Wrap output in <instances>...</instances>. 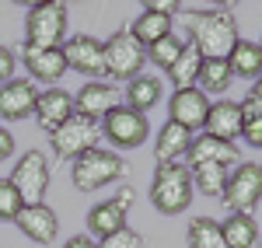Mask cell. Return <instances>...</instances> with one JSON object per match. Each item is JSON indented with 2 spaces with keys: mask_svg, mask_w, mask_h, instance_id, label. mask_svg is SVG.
<instances>
[{
  "mask_svg": "<svg viewBox=\"0 0 262 248\" xmlns=\"http://www.w3.org/2000/svg\"><path fill=\"white\" fill-rule=\"evenodd\" d=\"M185 42H192L203 53V60H227L231 49L242 42L238 18L227 7H206L185 14Z\"/></svg>",
  "mask_w": 262,
  "mask_h": 248,
  "instance_id": "obj_1",
  "label": "cell"
},
{
  "mask_svg": "<svg viewBox=\"0 0 262 248\" xmlns=\"http://www.w3.org/2000/svg\"><path fill=\"white\" fill-rule=\"evenodd\" d=\"M126 171L129 165L112 147H91L70 165V178H74V189H81V192H98V189L119 182Z\"/></svg>",
  "mask_w": 262,
  "mask_h": 248,
  "instance_id": "obj_2",
  "label": "cell"
},
{
  "mask_svg": "<svg viewBox=\"0 0 262 248\" xmlns=\"http://www.w3.org/2000/svg\"><path fill=\"white\" fill-rule=\"evenodd\" d=\"M192 171L185 165H158L154 178H150V203L158 213L164 217H175V213H185L189 203H192Z\"/></svg>",
  "mask_w": 262,
  "mask_h": 248,
  "instance_id": "obj_3",
  "label": "cell"
},
{
  "mask_svg": "<svg viewBox=\"0 0 262 248\" xmlns=\"http://www.w3.org/2000/svg\"><path fill=\"white\" fill-rule=\"evenodd\" d=\"M67 4L63 0H39L28 7L25 18V46L28 49H60L67 39Z\"/></svg>",
  "mask_w": 262,
  "mask_h": 248,
  "instance_id": "obj_4",
  "label": "cell"
},
{
  "mask_svg": "<svg viewBox=\"0 0 262 248\" xmlns=\"http://www.w3.org/2000/svg\"><path fill=\"white\" fill-rule=\"evenodd\" d=\"M143 63H147V49L129 35V28H119L105 39V77L129 84L143 74Z\"/></svg>",
  "mask_w": 262,
  "mask_h": 248,
  "instance_id": "obj_5",
  "label": "cell"
},
{
  "mask_svg": "<svg viewBox=\"0 0 262 248\" xmlns=\"http://www.w3.org/2000/svg\"><path fill=\"white\" fill-rule=\"evenodd\" d=\"M98 137H101V123L74 112L63 126H56V129L49 133V147H53L56 161H70V165H74L84 150L98 147Z\"/></svg>",
  "mask_w": 262,
  "mask_h": 248,
  "instance_id": "obj_6",
  "label": "cell"
},
{
  "mask_svg": "<svg viewBox=\"0 0 262 248\" xmlns=\"http://www.w3.org/2000/svg\"><path fill=\"white\" fill-rule=\"evenodd\" d=\"M11 186L18 189L25 207H39L46 203V189H49V157L42 150H25L18 165L11 171Z\"/></svg>",
  "mask_w": 262,
  "mask_h": 248,
  "instance_id": "obj_7",
  "label": "cell"
},
{
  "mask_svg": "<svg viewBox=\"0 0 262 248\" xmlns=\"http://www.w3.org/2000/svg\"><path fill=\"white\" fill-rule=\"evenodd\" d=\"M101 137L116 150H133L150 137V123L143 112H133L129 105H116L105 119H101Z\"/></svg>",
  "mask_w": 262,
  "mask_h": 248,
  "instance_id": "obj_8",
  "label": "cell"
},
{
  "mask_svg": "<svg viewBox=\"0 0 262 248\" xmlns=\"http://www.w3.org/2000/svg\"><path fill=\"white\" fill-rule=\"evenodd\" d=\"M221 199L231 213H248L252 217V210L259 207V199H262V165L242 161V165L231 171L227 189H224Z\"/></svg>",
  "mask_w": 262,
  "mask_h": 248,
  "instance_id": "obj_9",
  "label": "cell"
},
{
  "mask_svg": "<svg viewBox=\"0 0 262 248\" xmlns=\"http://www.w3.org/2000/svg\"><path fill=\"white\" fill-rule=\"evenodd\" d=\"M133 199H137V192L129 186H122L112 199H105L98 207H91L88 213V234L95 238V241H105V238H112L116 231L126 228V213L133 207Z\"/></svg>",
  "mask_w": 262,
  "mask_h": 248,
  "instance_id": "obj_10",
  "label": "cell"
},
{
  "mask_svg": "<svg viewBox=\"0 0 262 248\" xmlns=\"http://www.w3.org/2000/svg\"><path fill=\"white\" fill-rule=\"evenodd\" d=\"M63 49V60L70 70H77V74H88L91 81H98L105 77V42L95 39V35H70V39L60 46Z\"/></svg>",
  "mask_w": 262,
  "mask_h": 248,
  "instance_id": "obj_11",
  "label": "cell"
},
{
  "mask_svg": "<svg viewBox=\"0 0 262 248\" xmlns=\"http://www.w3.org/2000/svg\"><path fill=\"white\" fill-rule=\"evenodd\" d=\"M210 98L203 95L200 87H182L171 95V102H168V123L182 126V129H189L192 137H196V129L206 126V116H210Z\"/></svg>",
  "mask_w": 262,
  "mask_h": 248,
  "instance_id": "obj_12",
  "label": "cell"
},
{
  "mask_svg": "<svg viewBox=\"0 0 262 248\" xmlns=\"http://www.w3.org/2000/svg\"><path fill=\"white\" fill-rule=\"evenodd\" d=\"M35 102H39V91L28 77L0 84V119L4 123H21V119L35 116Z\"/></svg>",
  "mask_w": 262,
  "mask_h": 248,
  "instance_id": "obj_13",
  "label": "cell"
},
{
  "mask_svg": "<svg viewBox=\"0 0 262 248\" xmlns=\"http://www.w3.org/2000/svg\"><path fill=\"white\" fill-rule=\"evenodd\" d=\"M14 224L18 231L28 238V241H35V245H49V241H56V231H60V217H56V210L39 203V207H21V213L14 217Z\"/></svg>",
  "mask_w": 262,
  "mask_h": 248,
  "instance_id": "obj_14",
  "label": "cell"
},
{
  "mask_svg": "<svg viewBox=\"0 0 262 248\" xmlns=\"http://www.w3.org/2000/svg\"><path fill=\"white\" fill-rule=\"evenodd\" d=\"M74 112H77V105H74V95H70V91H63V87H46V91H39L35 123H39L46 133H53L56 126H63Z\"/></svg>",
  "mask_w": 262,
  "mask_h": 248,
  "instance_id": "obj_15",
  "label": "cell"
},
{
  "mask_svg": "<svg viewBox=\"0 0 262 248\" xmlns=\"http://www.w3.org/2000/svg\"><path fill=\"white\" fill-rule=\"evenodd\" d=\"M74 105H77V116H88V119L101 123V119L119 105V95H116V87H112V84L88 81V84H81V91L74 95Z\"/></svg>",
  "mask_w": 262,
  "mask_h": 248,
  "instance_id": "obj_16",
  "label": "cell"
},
{
  "mask_svg": "<svg viewBox=\"0 0 262 248\" xmlns=\"http://www.w3.org/2000/svg\"><path fill=\"white\" fill-rule=\"evenodd\" d=\"M245 129V112H242V102H213L210 105V116H206V126H203V133H210V137H217V140H227V144H234L238 137H242Z\"/></svg>",
  "mask_w": 262,
  "mask_h": 248,
  "instance_id": "obj_17",
  "label": "cell"
},
{
  "mask_svg": "<svg viewBox=\"0 0 262 248\" xmlns=\"http://www.w3.org/2000/svg\"><path fill=\"white\" fill-rule=\"evenodd\" d=\"M189 168L192 165H242V150L238 144H227V140H217V137H210V133H200V137H192V144H189Z\"/></svg>",
  "mask_w": 262,
  "mask_h": 248,
  "instance_id": "obj_18",
  "label": "cell"
},
{
  "mask_svg": "<svg viewBox=\"0 0 262 248\" xmlns=\"http://www.w3.org/2000/svg\"><path fill=\"white\" fill-rule=\"evenodd\" d=\"M126 28H129V35L140 42L143 49H150L154 42L175 35V18H171V14H161V11H154V7H143Z\"/></svg>",
  "mask_w": 262,
  "mask_h": 248,
  "instance_id": "obj_19",
  "label": "cell"
},
{
  "mask_svg": "<svg viewBox=\"0 0 262 248\" xmlns=\"http://www.w3.org/2000/svg\"><path fill=\"white\" fill-rule=\"evenodd\" d=\"M189 144H192V133L182 129L175 123H164L154 137V161L158 165H182V157L189 154Z\"/></svg>",
  "mask_w": 262,
  "mask_h": 248,
  "instance_id": "obj_20",
  "label": "cell"
},
{
  "mask_svg": "<svg viewBox=\"0 0 262 248\" xmlns=\"http://www.w3.org/2000/svg\"><path fill=\"white\" fill-rule=\"evenodd\" d=\"M25 66L35 81L49 84V87H56V81L70 70L63 60V49H28V46H25Z\"/></svg>",
  "mask_w": 262,
  "mask_h": 248,
  "instance_id": "obj_21",
  "label": "cell"
},
{
  "mask_svg": "<svg viewBox=\"0 0 262 248\" xmlns=\"http://www.w3.org/2000/svg\"><path fill=\"white\" fill-rule=\"evenodd\" d=\"M161 95H164V84L154 74H140V77H133V81L126 84V105L133 112H143V116L154 105H161Z\"/></svg>",
  "mask_w": 262,
  "mask_h": 248,
  "instance_id": "obj_22",
  "label": "cell"
},
{
  "mask_svg": "<svg viewBox=\"0 0 262 248\" xmlns=\"http://www.w3.org/2000/svg\"><path fill=\"white\" fill-rule=\"evenodd\" d=\"M227 66H231V77H245V81L255 84L262 77V46H259V42L242 39L234 49H231Z\"/></svg>",
  "mask_w": 262,
  "mask_h": 248,
  "instance_id": "obj_23",
  "label": "cell"
},
{
  "mask_svg": "<svg viewBox=\"0 0 262 248\" xmlns=\"http://www.w3.org/2000/svg\"><path fill=\"white\" fill-rule=\"evenodd\" d=\"M224 228V245L227 248H259V224L248 213H231L221 224Z\"/></svg>",
  "mask_w": 262,
  "mask_h": 248,
  "instance_id": "obj_24",
  "label": "cell"
},
{
  "mask_svg": "<svg viewBox=\"0 0 262 248\" xmlns=\"http://www.w3.org/2000/svg\"><path fill=\"white\" fill-rule=\"evenodd\" d=\"M200 66H203V53L192 46V42H185V46H182V56L171 63V70H168V81L175 84V91H182V87H196Z\"/></svg>",
  "mask_w": 262,
  "mask_h": 248,
  "instance_id": "obj_25",
  "label": "cell"
},
{
  "mask_svg": "<svg viewBox=\"0 0 262 248\" xmlns=\"http://www.w3.org/2000/svg\"><path fill=\"white\" fill-rule=\"evenodd\" d=\"M231 81H234V77H231L227 60H203L200 77H196V87H200L203 95L210 98V95H227Z\"/></svg>",
  "mask_w": 262,
  "mask_h": 248,
  "instance_id": "obj_26",
  "label": "cell"
},
{
  "mask_svg": "<svg viewBox=\"0 0 262 248\" xmlns=\"http://www.w3.org/2000/svg\"><path fill=\"white\" fill-rule=\"evenodd\" d=\"M192 186L200 189L203 196H213L221 199L224 189H227V178H231V168L227 165H192Z\"/></svg>",
  "mask_w": 262,
  "mask_h": 248,
  "instance_id": "obj_27",
  "label": "cell"
},
{
  "mask_svg": "<svg viewBox=\"0 0 262 248\" xmlns=\"http://www.w3.org/2000/svg\"><path fill=\"white\" fill-rule=\"evenodd\" d=\"M189 248H227L224 245V228L213 217H192L189 228H185Z\"/></svg>",
  "mask_w": 262,
  "mask_h": 248,
  "instance_id": "obj_28",
  "label": "cell"
},
{
  "mask_svg": "<svg viewBox=\"0 0 262 248\" xmlns=\"http://www.w3.org/2000/svg\"><path fill=\"white\" fill-rule=\"evenodd\" d=\"M182 46H185V39H179V35H168V39L154 42V46L147 49V60L154 63V66H161V70H171V63L182 56Z\"/></svg>",
  "mask_w": 262,
  "mask_h": 248,
  "instance_id": "obj_29",
  "label": "cell"
},
{
  "mask_svg": "<svg viewBox=\"0 0 262 248\" xmlns=\"http://www.w3.org/2000/svg\"><path fill=\"white\" fill-rule=\"evenodd\" d=\"M25 207V199L18 196V189L11 186V178H0V220H14Z\"/></svg>",
  "mask_w": 262,
  "mask_h": 248,
  "instance_id": "obj_30",
  "label": "cell"
},
{
  "mask_svg": "<svg viewBox=\"0 0 262 248\" xmlns=\"http://www.w3.org/2000/svg\"><path fill=\"white\" fill-rule=\"evenodd\" d=\"M98 248H143V234L133 231V228H122V231H116L112 238L98 241Z\"/></svg>",
  "mask_w": 262,
  "mask_h": 248,
  "instance_id": "obj_31",
  "label": "cell"
},
{
  "mask_svg": "<svg viewBox=\"0 0 262 248\" xmlns=\"http://www.w3.org/2000/svg\"><path fill=\"white\" fill-rule=\"evenodd\" d=\"M242 140L252 147V150H262V119H245Z\"/></svg>",
  "mask_w": 262,
  "mask_h": 248,
  "instance_id": "obj_32",
  "label": "cell"
},
{
  "mask_svg": "<svg viewBox=\"0 0 262 248\" xmlns=\"http://www.w3.org/2000/svg\"><path fill=\"white\" fill-rule=\"evenodd\" d=\"M14 66H18V60H14V53H11L7 46H0V84L14 81Z\"/></svg>",
  "mask_w": 262,
  "mask_h": 248,
  "instance_id": "obj_33",
  "label": "cell"
},
{
  "mask_svg": "<svg viewBox=\"0 0 262 248\" xmlns=\"http://www.w3.org/2000/svg\"><path fill=\"white\" fill-rule=\"evenodd\" d=\"M242 112H245V119H262V98L248 91L242 98Z\"/></svg>",
  "mask_w": 262,
  "mask_h": 248,
  "instance_id": "obj_34",
  "label": "cell"
},
{
  "mask_svg": "<svg viewBox=\"0 0 262 248\" xmlns=\"http://www.w3.org/2000/svg\"><path fill=\"white\" fill-rule=\"evenodd\" d=\"M11 154H14V133L0 126V161H7Z\"/></svg>",
  "mask_w": 262,
  "mask_h": 248,
  "instance_id": "obj_35",
  "label": "cell"
},
{
  "mask_svg": "<svg viewBox=\"0 0 262 248\" xmlns=\"http://www.w3.org/2000/svg\"><path fill=\"white\" fill-rule=\"evenodd\" d=\"M63 248H98V241H95L91 234H74V238H70Z\"/></svg>",
  "mask_w": 262,
  "mask_h": 248,
  "instance_id": "obj_36",
  "label": "cell"
},
{
  "mask_svg": "<svg viewBox=\"0 0 262 248\" xmlns=\"http://www.w3.org/2000/svg\"><path fill=\"white\" fill-rule=\"evenodd\" d=\"M252 95H259V98H262V77H259L255 84H252Z\"/></svg>",
  "mask_w": 262,
  "mask_h": 248,
  "instance_id": "obj_37",
  "label": "cell"
},
{
  "mask_svg": "<svg viewBox=\"0 0 262 248\" xmlns=\"http://www.w3.org/2000/svg\"><path fill=\"white\" fill-rule=\"evenodd\" d=\"M259 248H262V241H259Z\"/></svg>",
  "mask_w": 262,
  "mask_h": 248,
  "instance_id": "obj_38",
  "label": "cell"
},
{
  "mask_svg": "<svg viewBox=\"0 0 262 248\" xmlns=\"http://www.w3.org/2000/svg\"><path fill=\"white\" fill-rule=\"evenodd\" d=\"M259 46H262V39H259Z\"/></svg>",
  "mask_w": 262,
  "mask_h": 248,
  "instance_id": "obj_39",
  "label": "cell"
}]
</instances>
